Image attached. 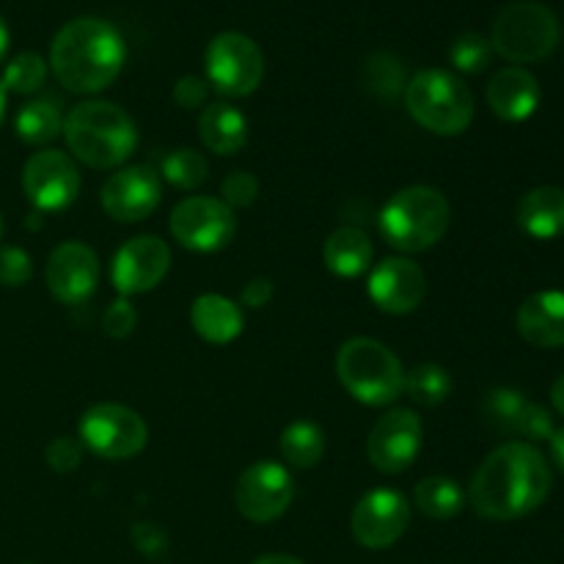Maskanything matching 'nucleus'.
I'll return each mask as SVG.
<instances>
[{
  "label": "nucleus",
  "mask_w": 564,
  "mask_h": 564,
  "mask_svg": "<svg viewBox=\"0 0 564 564\" xmlns=\"http://www.w3.org/2000/svg\"><path fill=\"white\" fill-rule=\"evenodd\" d=\"M488 105L501 121H527L540 108V83L523 66H507L488 83Z\"/></svg>",
  "instance_id": "20"
},
{
  "label": "nucleus",
  "mask_w": 564,
  "mask_h": 564,
  "mask_svg": "<svg viewBox=\"0 0 564 564\" xmlns=\"http://www.w3.org/2000/svg\"><path fill=\"white\" fill-rule=\"evenodd\" d=\"M422 438L424 430L416 413L397 408V411L383 413L369 430L367 457L378 471L400 474L413 466L422 449Z\"/></svg>",
  "instance_id": "14"
},
{
  "label": "nucleus",
  "mask_w": 564,
  "mask_h": 564,
  "mask_svg": "<svg viewBox=\"0 0 564 564\" xmlns=\"http://www.w3.org/2000/svg\"><path fill=\"white\" fill-rule=\"evenodd\" d=\"M220 202L235 207H251L259 198V180L251 174V171H231L229 176L220 185Z\"/></svg>",
  "instance_id": "34"
},
{
  "label": "nucleus",
  "mask_w": 564,
  "mask_h": 564,
  "mask_svg": "<svg viewBox=\"0 0 564 564\" xmlns=\"http://www.w3.org/2000/svg\"><path fill=\"white\" fill-rule=\"evenodd\" d=\"M551 402H554L556 413H562L564 416V375L554 380V386H551Z\"/></svg>",
  "instance_id": "43"
},
{
  "label": "nucleus",
  "mask_w": 564,
  "mask_h": 564,
  "mask_svg": "<svg viewBox=\"0 0 564 564\" xmlns=\"http://www.w3.org/2000/svg\"><path fill=\"white\" fill-rule=\"evenodd\" d=\"M163 198L160 176L147 165H130L105 180L99 202L102 209L119 224H138L158 209Z\"/></svg>",
  "instance_id": "16"
},
{
  "label": "nucleus",
  "mask_w": 564,
  "mask_h": 564,
  "mask_svg": "<svg viewBox=\"0 0 564 564\" xmlns=\"http://www.w3.org/2000/svg\"><path fill=\"white\" fill-rule=\"evenodd\" d=\"M253 564H303V562L295 560V556H290V554H268V556H259Z\"/></svg>",
  "instance_id": "44"
},
{
  "label": "nucleus",
  "mask_w": 564,
  "mask_h": 564,
  "mask_svg": "<svg viewBox=\"0 0 564 564\" xmlns=\"http://www.w3.org/2000/svg\"><path fill=\"white\" fill-rule=\"evenodd\" d=\"M132 543L149 560H160L169 551V540H165V534L154 523H135L132 527Z\"/></svg>",
  "instance_id": "39"
},
{
  "label": "nucleus",
  "mask_w": 564,
  "mask_h": 564,
  "mask_svg": "<svg viewBox=\"0 0 564 564\" xmlns=\"http://www.w3.org/2000/svg\"><path fill=\"white\" fill-rule=\"evenodd\" d=\"M408 523H411V505L405 496L391 488L369 490L367 496H361L350 518L352 538L369 551L391 549L408 532Z\"/></svg>",
  "instance_id": "13"
},
{
  "label": "nucleus",
  "mask_w": 564,
  "mask_h": 564,
  "mask_svg": "<svg viewBox=\"0 0 564 564\" xmlns=\"http://www.w3.org/2000/svg\"><path fill=\"white\" fill-rule=\"evenodd\" d=\"M452 209L444 193L427 185L402 187L380 213V231L386 240L405 253L427 251L438 246L449 231Z\"/></svg>",
  "instance_id": "4"
},
{
  "label": "nucleus",
  "mask_w": 564,
  "mask_h": 564,
  "mask_svg": "<svg viewBox=\"0 0 564 564\" xmlns=\"http://www.w3.org/2000/svg\"><path fill=\"white\" fill-rule=\"evenodd\" d=\"M551 482L554 474L543 452L529 441H510L477 468L468 501L485 521H518L549 499Z\"/></svg>",
  "instance_id": "1"
},
{
  "label": "nucleus",
  "mask_w": 564,
  "mask_h": 564,
  "mask_svg": "<svg viewBox=\"0 0 564 564\" xmlns=\"http://www.w3.org/2000/svg\"><path fill=\"white\" fill-rule=\"evenodd\" d=\"M516 220L534 240H556L564 235V191L554 185L534 187L516 204Z\"/></svg>",
  "instance_id": "21"
},
{
  "label": "nucleus",
  "mask_w": 564,
  "mask_h": 564,
  "mask_svg": "<svg viewBox=\"0 0 564 564\" xmlns=\"http://www.w3.org/2000/svg\"><path fill=\"white\" fill-rule=\"evenodd\" d=\"M405 394L422 408L441 405L452 394V375L438 364H419L405 375Z\"/></svg>",
  "instance_id": "28"
},
{
  "label": "nucleus",
  "mask_w": 564,
  "mask_h": 564,
  "mask_svg": "<svg viewBox=\"0 0 564 564\" xmlns=\"http://www.w3.org/2000/svg\"><path fill=\"white\" fill-rule=\"evenodd\" d=\"M22 191L39 213H58L75 204L80 193V171L69 154L44 149L22 165Z\"/></svg>",
  "instance_id": "12"
},
{
  "label": "nucleus",
  "mask_w": 564,
  "mask_h": 564,
  "mask_svg": "<svg viewBox=\"0 0 564 564\" xmlns=\"http://www.w3.org/2000/svg\"><path fill=\"white\" fill-rule=\"evenodd\" d=\"M490 55H494V47L485 36L479 33H463L452 42L449 58L455 64L457 72H466V75H479L482 69H488Z\"/></svg>",
  "instance_id": "31"
},
{
  "label": "nucleus",
  "mask_w": 564,
  "mask_h": 564,
  "mask_svg": "<svg viewBox=\"0 0 564 564\" xmlns=\"http://www.w3.org/2000/svg\"><path fill=\"white\" fill-rule=\"evenodd\" d=\"M193 330L209 345H229L242 334V312L235 301L224 295H198L191 306Z\"/></svg>",
  "instance_id": "22"
},
{
  "label": "nucleus",
  "mask_w": 564,
  "mask_h": 564,
  "mask_svg": "<svg viewBox=\"0 0 564 564\" xmlns=\"http://www.w3.org/2000/svg\"><path fill=\"white\" fill-rule=\"evenodd\" d=\"M69 152L88 169H119L138 147L135 121L119 105L91 99L69 110L64 119Z\"/></svg>",
  "instance_id": "3"
},
{
  "label": "nucleus",
  "mask_w": 564,
  "mask_h": 564,
  "mask_svg": "<svg viewBox=\"0 0 564 564\" xmlns=\"http://www.w3.org/2000/svg\"><path fill=\"white\" fill-rule=\"evenodd\" d=\"M0 237H3V215H0Z\"/></svg>",
  "instance_id": "47"
},
{
  "label": "nucleus",
  "mask_w": 564,
  "mask_h": 564,
  "mask_svg": "<svg viewBox=\"0 0 564 564\" xmlns=\"http://www.w3.org/2000/svg\"><path fill=\"white\" fill-rule=\"evenodd\" d=\"M44 279H47V290L53 292L55 301L77 306V303L88 301L99 284L97 253L86 242H61L50 253Z\"/></svg>",
  "instance_id": "17"
},
{
  "label": "nucleus",
  "mask_w": 564,
  "mask_h": 564,
  "mask_svg": "<svg viewBox=\"0 0 564 564\" xmlns=\"http://www.w3.org/2000/svg\"><path fill=\"white\" fill-rule=\"evenodd\" d=\"M367 292L380 312L411 314L422 306L427 279H424V270L416 262L405 257H391L383 259L369 273Z\"/></svg>",
  "instance_id": "18"
},
{
  "label": "nucleus",
  "mask_w": 564,
  "mask_h": 564,
  "mask_svg": "<svg viewBox=\"0 0 564 564\" xmlns=\"http://www.w3.org/2000/svg\"><path fill=\"white\" fill-rule=\"evenodd\" d=\"M163 176L165 182H171V185L180 187V191H196V187H202L204 182H207L209 165L202 152L182 147L174 149V152L163 160Z\"/></svg>",
  "instance_id": "29"
},
{
  "label": "nucleus",
  "mask_w": 564,
  "mask_h": 564,
  "mask_svg": "<svg viewBox=\"0 0 564 564\" xmlns=\"http://www.w3.org/2000/svg\"><path fill=\"white\" fill-rule=\"evenodd\" d=\"M198 135L209 152L231 158L248 143V121L229 102H213L198 116Z\"/></svg>",
  "instance_id": "23"
},
{
  "label": "nucleus",
  "mask_w": 564,
  "mask_h": 564,
  "mask_svg": "<svg viewBox=\"0 0 564 564\" xmlns=\"http://www.w3.org/2000/svg\"><path fill=\"white\" fill-rule=\"evenodd\" d=\"M77 441L105 460H130L147 446L149 427L132 408L102 402L80 416Z\"/></svg>",
  "instance_id": "8"
},
{
  "label": "nucleus",
  "mask_w": 564,
  "mask_h": 564,
  "mask_svg": "<svg viewBox=\"0 0 564 564\" xmlns=\"http://www.w3.org/2000/svg\"><path fill=\"white\" fill-rule=\"evenodd\" d=\"M9 44H11L9 25H6V20H3V17H0V61H3L6 53H9Z\"/></svg>",
  "instance_id": "45"
},
{
  "label": "nucleus",
  "mask_w": 564,
  "mask_h": 564,
  "mask_svg": "<svg viewBox=\"0 0 564 564\" xmlns=\"http://www.w3.org/2000/svg\"><path fill=\"white\" fill-rule=\"evenodd\" d=\"M47 466L53 468L55 474H72L83 463V444L72 435H58L47 444Z\"/></svg>",
  "instance_id": "35"
},
{
  "label": "nucleus",
  "mask_w": 564,
  "mask_h": 564,
  "mask_svg": "<svg viewBox=\"0 0 564 564\" xmlns=\"http://www.w3.org/2000/svg\"><path fill=\"white\" fill-rule=\"evenodd\" d=\"M560 39L562 25L549 6L538 0H516L496 17L490 47L512 64H534L549 58Z\"/></svg>",
  "instance_id": "7"
},
{
  "label": "nucleus",
  "mask_w": 564,
  "mask_h": 564,
  "mask_svg": "<svg viewBox=\"0 0 564 564\" xmlns=\"http://www.w3.org/2000/svg\"><path fill=\"white\" fill-rule=\"evenodd\" d=\"M527 397L516 389H494L485 397V416L490 424H496L499 430L507 433H516L518 419H521L523 408H527Z\"/></svg>",
  "instance_id": "32"
},
{
  "label": "nucleus",
  "mask_w": 564,
  "mask_h": 564,
  "mask_svg": "<svg viewBox=\"0 0 564 564\" xmlns=\"http://www.w3.org/2000/svg\"><path fill=\"white\" fill-rule=\"evenodd\" d=\"M336 375L347 394L364 405H391L405 391V369L400 358L378 339L356 336L336 356Z\"/></svg>",
  "instance_id": "6"
},
{
  "label": "nucleus",
  "mask_w": 564,
  "mask_h": 564,
  "mask_svg": "<svg viewBox=\"0 0 564 564\" xmlns=\"http://www.w3.org/2000/svg\"><path fill=\"white\" fill-rule=\"evenodd\" d=\"M135 325H138V312L127 297H119V301L110 303L108 312H105L102 317V328L110 339H127V336L135 330Z\"/></svg>",
  "instance_id": "38"
},
{
  "label": "nucleus",
  "mask_w": 564,
  "mask_h": 564,
  "mask_svg": "<svg viewBox=\"0 0 564 564\" xmlns=\"http://www.w3.org/2000/svg\"><path fill=\"white\" fill-rule=\"evenodd\" d=\"M207 77L224 97H248L264 77V55L251 36L224 31L207 44Z\"/></svg>",
  "instance_id": "9"
},
{
  "label": "nucleus",
  "mask_w": 564,
  "mask_h": 564,
  "mask_svg": "<svg viewBox=\"0 0 564 564\" xmlns=\"http://www.w3.org/2000/svg\"><path fill=\"white\" fill-rule=\"evenodd\" d=\"M551 455H554V460L560 463V468L564 471V427L562 430H554V435H551Z\"/></svg>",
  "instance_id": "42"
},
{
  "label": "nucleus",
  "mask_w": 564,
  "mask_h": 564,
  "mask_svg": "<svg viewBox=\"0 0 564 564\" xmlns=\"http://www.w3.org/2000/svg\"><path fill=\"white\" fill-rule=\"evenodd\" d=\"M127 47L119 28L99 17L66 22L50 47V66L72 94H97L119 77Z\"/></svg>",
  "instance_id": "2"
},
{
  "label": "nucleus",
  "mask_w": 564,
  "mask_h": 564,
  "mask_svg": "<svg viewBox=\"0 0 564 564\" xmlns=\"http://www.w3.org/2000/svg\"><path fill=\"white\" fill-rule=\"evenodd\" d=\"M14 130L20 141L28 147H44V143L55 141L64 132V113L61 105L53 97H39L31 99L20 108L14 119Z\"/></svg>",
  "instance_id": "25"
},
{
  "label": "nucleus",
  "mask_w": 564,
  "mask_h": 564,
  "mask_svg": "<svg viewBox=\"0 0 564 564\" xmlns=\"http://www.w3.org/2000/svg\"><path fill=\"white\" fill-rule=\"evenodd\" d=\"M0 80H3L6 91L33 94L44 86V80H47V64H44V58L39 53H17L14 58L6 64Z\"/></svg>",
  "instance_id": "30"
},
{
  "label": "nucleus",
  "mask_w": 564,
  "mask_h": 564,
  "mask_svg": "<svg viewBox=\"0 0 564 564\" xmlns=\"http://www.w3.org/2000/svg\"><path fill=\"white\" fill-rule=\"evenodd\" d=\"M169 229L187 251L213 253L235 240L237 218L235 209L220 198L193 196L176 204L169 218Z\"/></svg>",
  "instance_id": "10"
},
{
  "label": "nucleus",
  "mask_w": 564,
  "mask_h": 564,
  "mask_svg": "<svg viewBox=\"0 0 564 564\" xmlns=\"http://www.w3.org/2000/svg\"><path fill=\"white\" fill-rule=\"evenodd\" d=\"M242 306L248 308H264L270 301H273V284L268 279H251L246 286H242L240 295Z\"/></svg>",
  "instance_id": "41"
},
{
  "label": "nucleus",
  "mask_w": 564,
  "mask_h": 564,
  "mask_svg": "<svg viewBox=\"0 0 564 564\" xmlns=\"http://www.w3.org/2000/svg\"><path fill=\"white\" fill-rule=\"evenodd\" d=\"M413 505L433 521H452L466 507V494L449 477H427L413 490Z\"/></svg>",
  "instance_id": "26"
},
{
  "label": "nucleus",
  "mask_w": 564,
  "mask_h": 564,
  "mask_svg": "<svg viewBox=\"0 0 564 564\" xmlns=\"http://www.w3.org/2000/svg\"><path fill=\"white\" fill-rule=\"evenodd\" d=\"M171 270V248L160 237L141 235L119 248L110 279L121 295H143L154 290Z\"/></svg>",
  "instance_id": "15"
},
{
  "label": "nucleus",
  "mask_w": 564,
  "mask_h": 564,
  "mask_svg": "<svg viewBox=\"0 0 564 564\" xmlns=\"http://www.w3.org/2000/svg\"><path fill=\"white\" fill-rule=\"evenodd\" d=\"M323 262L339 279H356V275L369 270L372 242H369V237L361 229H352V226L336 229L323 246Z\"/></svg>",
  "instance_id": "24"
},
{
  "label": "nucleus",
  "mask_w": 564,
  "mask_h": 564,
  "mask_svg": "<svg viewBox=\"0 0 564 564\" xmlns=\"http://www.w3.org/2000/svg\"><path fill=\"white\" fill-rule=\"evenodd\" d=\"M518 334L540 350L564 347V292L543 290L529 295L518 308Z\"/></svg>",
  "instance_id": "19"
},
{
  "label": "nucleus",
  "mask_w": 564,
  "mask_h": 564,
  "mask_svg": "<svg viewBox=\"0 0 564 564\" xmlns=\"http://www.w3.org/2000/svg\"><path fill=\"white\" fill-rule=\"evenodd\" d=\"M207 94H209L207 83H204L202 77H196V75L180 77V80H176V86H174L176 105H180V108H185V110L202 108V105L207 102Z\"/></svg>",
  "instance_id": "40"
},
{
  "label": "nucleus",
  "mask_w": 564,
  "mask_h": 564,
  "mask_svg": "<svg viewBox=\"0 0 564 564\" xmlns=\"http://www.w3.org/2000/svg\"><path fill=\"white\" fill-rule=\"evenodd\" d=\"M402 97L411 119L435 135H460L474 121V94L455 72H416Z\"/></svg>",
  "instance_id": "5"
},
{
  "label": "nucleus",
  "mask_w": 564,
  "mask_h": 564,
  "mask_svg": "<svg viewBox=\"0 0 564 564\" xmlns=\"http://www.w3.org/2000/svg\"><path fill=\"white\" fill-rule=\"evenodd\" d=\"M554 430V416H551L549 408L538 405V402H527L521 419H518L516 435H523L529 441H549Z\"/></svg>",
  "instance_id": "37"
},
{
  "label": "nucleus",
  "mask_w": 564,
  "mask_h": 564,
  "mask_svg": "<svg viewBox=\"0 0 564 564\" xmlns=\"http://www.w3.org/2000/svg\"><path fill=\"white\" fill-rule=\"evenodd\" d=\"M6 97H9V91H6L3 80H0V121H3V113H6Z\"/></svg>",
  "instance_id": "46"
},
{
  "label": "nucleus",
  "mask_w": 564,
  "mask_h": 564,
  "mask_svg": "<svg viewBox=\"0 0 564 564\" xmlns=\"http://www.w3.org/2000/svg\"><path fill=\"white\" fill-rule=\"evenodd\" d=\"M295 482L281 463L262 460L248 466L235 485V505L251 523H273L290 510Z\"/></svg>",
  "instance_id": "11"
},
{
  "label": "nucleus",
  "mask_w": 564,
  "mask_h": 564,
  "mask_svg": "<svg viewBox=\"0 0 564 564\" xmlns=\"http://www.w3.org/2000/svg\"><path fill=\"white\" fill-rule=\"evenodd\" d=\"M281 457L295 468H314L325 455V433L319 424L297 419L281 433Z\"/></svg>",
  "instance_id": "27"
},
{
  "label": "nucleus",
  "mask_w": 564,
  "mask_h": 564,
  "mask_svg": "<svg viewBox=\"0 0 564 564\" xmlns=\"http://www.w3.org/2000/svg\"><path fill=\"white\" fill-rule=\"evenodd\" d=\"M369 88L380 97H391L405 91V77H402V66L389 55H378L369 61Z\"/></svg>",
  "instance_id": "33"
},
{
  "label": "nucleus",
  "mask_w": 564,
  "mask_h": 564,
  "mask_svg": "<svg viewBox=\"0 0 564 564\" xmlns=\"http://www.w3.org/2000/svg\"><path fill=\"white\" fill-rule=\"evenodd\" d=\"M33 275V262L22 248L6 246L0 248V284L3 286H25Z\"/></svg>",
  "instance_id": "36"
}]
</instances>
